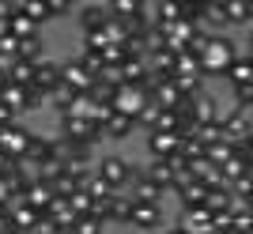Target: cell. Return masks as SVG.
<instances>
[{"label":"cell","mask_w":253,"mask_h":234,"mask_svg":"<svg viewBox=\"0 0 253 234\" xmlns=\"http://www.w3.org/2000/svg\"><path fill=\"white\" fill-rule=\"evenodd\" d=\"M238 45H234L231 34H211L208 45H204L201 53V68H204V79L208 76H219V79H227V72H231V64L238 61Z\"/></svg>","instance_id":"obj_1"},{"label":"cell","mask_w":253,"mask_h":234,"mask_svg":"<svg viewBox=\"0 0 253 234\" xmlns=\"http://www.w3.org/2000/svg\"><path fill=\"white\" fill-rule=\"evenodd\" d=\"M148 102H151V91H148V87L121 83V87L114 91V110H117V114H125V117H132V121L148 110Z\"/></svg>","instance_id":"obj_2"},{"label":"cell","mask_w":253,"mask_h":234,"mask_svg":"<svg viewBox=\"0 0 253 234\" xmlns=\"http://www.w3.org/2000/svg\"><path fill=\"white\" fill-rule=\"evenodd\" d=\"M61 136L64 140H76V144H91V148H95L98 140H102V128H98L95 121H87V117L61 114Z\"/></svg>","instance_id":"obj_3"},{"label":"cell","mask_w":253,"mask_h":234,"mask_svg":"<svg viewBox=\"0 0 253 234\" xmlns=\"http://www.w3.org/2000/svg\"><path fill=\"white\" fill-rule=\"evenodd\" d=\"M95 219H102V223H125L132 219V196H125V193H114V196H106V200L95 204Z\"/></svg>","instance_id":"obj_4"},{"label":"cell","mask_w":253,"mask_h":234,"mask_svg":"<svg viewBox=\"0 0 253 234\" xmlns=\"http://www.w3.org/2000/svg\"><path fill=\"white\" fill-rule=\"evenodd\" d=\"M61 79H64V87H72V91H80V95H87V91L98 83V76L91 72L80 57H76V61H72V57L61 61Z\"/></svg>","instance_id":"obj_5"},{"label":"cell","mask_w":253,"mask_h":234,"mask_svg":"<svg viewBox=\"0 0 253 234\" xmlns=\"http://www.w3.org/2000/svg\"><path fill=\"white\" fill-rule=\"evenodd\" d=\"M128 170H132V166H128L125 159H121V155H106L102 162H98V178L106 181V185H110V189L114 193H125V181H128Z\"/></svg>","instance_id":"obj_6"},{"label":"cell","mask_w":253,"mask_h":234,"mask_svg":"<svg viewBox=\"0 0 253 234\" xmlns=\"http://www.w3.org/2000/svg\"><path fill=\"white\" fill-rule=\"evenodd\" d=\"M128 227H136V231H144V234H155L159 227H163V204L132 200V219H128Z\"/></svg>","instance_id":"obj_7"},{"label":"cell","mask_w":253,"mask_h":234,"mask_svg":"<svg viewBox=\"0 0 253 234\" xmlns=\"http://www.w3.org/2000/svg\"><path fill=\"white\" fill-rule=\"evenodd\" d=\"M11 227L19 234H38V227H42V212H34L31 204H23L19 196H11Z\"/></svg>","instance_id":"obj_8"},{"label":"cell","mask_w":253,"mask_h":234,"mask_svg":"<svg viewBox=\"0 0 253 234\" xmlns=\"http://www.w3.org/2000/svg\"><path fill=\"white\" fill-rule=\"evenodd\" d=\"M31 136H34V132H27V128L15 121V125L0 128V151H8L11 159H23V155H27V144H31Z\"/></svg>","instance_id":"obj_9"},{"label":"cell","mask_w":253,"mask_h":234,"mask_svg":"<svg viewBox=\"0 0 253 234\" xmlns=\"http://www.w3.org/2000/svg\"><path fill=\"white\" fill-rule=\"evenodd\" d=\"M181 132H148V151L151 159H170V155H178L181 151Z\"/></svg>","instance_id":"obj_10"},{"label":"cell","mask_w":253,"mask_h":234,"mask_svg":"<svg viewBox=\"0 0 253 234\" xmlns=\"http://www.w3.org/2000/svg\"><path fill=\"white\" fill-rule=\"evenodd\" d=\"M181 227L189 234H215V215L208 208H181Z\"/></svg>","instance_id":"obj_11"},{"label":"cell","mask_w":253,"mask_h":234,"mask_svg":"<svg viewBox=\"0 0 253 234\" xmlns=\"http://www.w3.org/2000/svg\"><path fill=\"white\" fill-rule=\"evenodd\" d=\"M53 196H57V193H53V185H49V181H42V178L31 181V185L19 193V200H23V204H31L34 212H42V215H45V208L53 204Z\"/></svg>","instance_id":"obj_12"},{"label":"cell","mask_w":253,"mask_h":234,"mask_svg":"<svg viewBox=\"0 0 253 234\" xmlns=\"http://www.w3.org/2000/svg\"><path fill=\"white\" fill-rule=\"evenodd\" d=\"M174 193H178V200H181V208H201L204 200H208V185H201L197 178H181L178 185H174Z\"/></svg>","instance_id":"obj_13"},{"label":"cell","mask_w":253,"mask_h":234,"mask_svg":"<svg viewBox=\"0 0 253 234\" xmlns=\"http://www.w3.org/2000/svg\"><path fill=\"white\" fill-rule=\"evenodd\" d=\"M110 19H114V15H110V4H91V8L80 11V31L95 34V31H102Z\"/></svg>","instance_id":"obj_14"},{"label":"cell","mask_w":253,"mask_h":234,"mask_svg":"<svg viewBox=\"0 0 253 234\" xmlns=\"http://www.w3.org/2000/svg\"><path fill=\"white\" fill-rule=\"evenodd\" d=\"M0 102H4V106H11L15 114H19V110H31V106H42V102L34 98V91H31V87H15V83H8V87H4Z\"/></svg>","instance_id":"obj_15"},{"label":"cell","mask_w":253,"mask_h":234,"mask_svg":"<svg viewBox=\"0 0 253 234\" xmlns=\"http://www.w3.org/2000/svg\"><path fill=\"white\" fill-rule=\"evenodd\" d=\"M151 102H155L159 110H178L181 106V87L174 83V79H163L159 87H151Z\"/></svg>","instance_id":"obj_16"},{"label":"cell","mask_w":253,"mask_h":234,"mask_svg":"<svg viewBox=\"0 0 253 234\" xmlns=\"http://www.w3.org/2000/svg\"><path fill=\"white\" fill-rule=\"evenodd\" d=\"M144 174H148V178L155 181V185H159L163 193H170L174 185H178V174L170 170V162H167V159H151L148 166H144Z\"/></svg>","instance_id":"obj_17"},{"label":"cell","mask_w":253,"mask_h":234,"mask_svg":"<svg viewBox=\"0 0 253 234\" xmlns=\"http://www.w3.org/2000/svg\"><path fill=\"white\" fill-rule=\"evenodd\" d=\"M174 79H204V68H201V57L193 49H181L178 64H174Z\"/></svg>","instance_id":"obj_18"},{"label":"cell","mask_w":253,"mask_h":234,"mask_svg":"<svg viewBox=\"0 0 253 234\" xmlns=\"http://www.w3.org/2000/svg\"><path fill=\"white\" fill-rule=\"evenodd\" d=\"M132 128H136V121L114 110V114L106 117V125H102V136L106 140H125V136H132Z\"/></svg>","instance_id":"obj_19"},{"label":"cell","mask_w":253,"mask_h":234,"mask_svg":"<svg viewBox=\"0 0 253 234\" xmlns=\"http://www.w3.org/2000/svg\"><path fill=\"white\" fill-rule=\"evenodd\" d=\"M234 204H238V196L231 193V185H223V189H211V193H208L204 208H208L211 215H223V212H231Z\"/></svg>","instance_id":"obj_20"},{"label":"cell","mask_w":253,"mask_h":234,"mask_svg":"<svg viewBox=\"0 0 253 234\" xmlns=\"http://www.w3.org/2000/svg\"><path fill=\"white\" fill-rule=\"evenodd\" d=\"M34 68L31 61H23V57H15L11 61V68H8V83H15V87H34Z\"/></svg>","instance_id":"obj_21"},{"label":"cell","mask_w":253,"mask_h":234,"mask_svg":"<svg viewBox=\"0 0 253 234\" xmlns=\"http://www.w3.org/2000/svg\"><path fill=\"white\" fill-rule=\"evenodd\" d=\"M227 83H231V91H234V87H250V83H253V64H250V57H246V53L231 64V72H227Z\"/></svg>","instance_id":"obj_22"},{"label":"cell","mask_w":253,"mask_h":234,"mask_svg":"<svg viewBox=\"0 0 253 234\" xmlns=\"http://www.w3.org/2000/svg\"><path fill=\"white\" fill-rule=\"evenodd\" d=\"M193 117H197V125H211V121H219V106H215V98H211V95L193 98Z\"/></svg>","instance_id":"obj_23"},{"label":"cell","mask_w":253,"mask_h":234,"mask_svg":"<svg viewBox=\"0 0 253 234\" xmlns=\"http://www.w3.org/2000/svg\"><path fill=\"white\" fill-rule=\"evenodd\" d=\"M11 34H15V38H34V34H42V27H38V23H31L27 19V15H23L19 11V4H15V11H11Z\"/></svg>","instance_id":"obj_24"},{"label":"cell","mask_w":253,"mask_h":234,"mask_svg":"<svg viewBox=\"0 0 253 234\" xmlns=\"http://www.w3.org/2000/svg\"><path fill=\"white\" fill-rule=\"evenodd\" d=\"M27 162H34V166H42L45 159H53V151H49V140L45 136H31V144H27V155H23Z\"/></svg>","instance_id":"obj_25"},{"label":"cell","mask_w":253,"mask_h":234,"mask_svg":"<svg viewBox=\"0 0 253 234\" xmlns=\"http://www.w3.org/2000/svg\"><path fill=\"white\" fill-rule=\"evenodd\" d=\"M19 11L31 23H38V27H42L45 19H53V15H49V0H27V4H19Z\"/></svg>","instance_id":"obj_26"},{"label":"cell","mask_w":253,"mask_h":234,"mask_svg":"<svg viewBox=\"0 0 253 234\" xmlns=\"http://www.w3.org/2000/svg\"><path fill=\"white\" fill-rule=\"evenodd\" d=\"M234 155H238V144H227V140L215 144V148H208V162H211V166H219V170L234 159Z\"/></svg>","instance_id":"obj_27"},{"label":"cell","mask_w":253,"mask_h":234,"mask_svg":"<svg viewBox=\"0 0 253 234\" xmlns=\"http://www.w3.org/2000/svg\"><path fill=\"white\" fill-rule=\"evenodd\" d=\"M193 136L201 140L204 148H215V144H223V140H227V136H223V125H219V121H211V125H197V132H193Z\"/></svg>","instance_id":"obj_28"},{"label":"cell","mask_w":253,"mask_h":234,"mask_svg":"<svg viewBox=\"0 0 253 234\" xmlns=\"http://www.w3.org/2000/svg\"><path fill=\"white\" fill-rule=\"evenodd\" d=\"M223 15H227V27H231V23H250V27H253V19H250V0L223 4Z\"/></svg>","instance_id":"obj_29"},{"label":"cell","mask_w":253,"mask_h":234,"mask_svg":"<svg viewBox=\"0 0 253 234\" xmlns=\"http://www.w3.org/2000/svg\"><path fill=\"white\" fill-rule=\"evenodd\" d=\"M68 204H72V212L80 215V219H87V215H95V196H91L87 189L72 193V196H68Z\"/></svg>","instance_id":"obj_30"},{"label":"cell","mask_w":253,"mask_h":234,"mask_svg":"<svg viewBox=\"0 0 253 234\" xmlns=\"http://www.w3.org/2000/svg\"><path fill=\"white\" fill-rule=\"evenodd\" d=\"M102 219H95V215H87V219H80V223L72 227V234H102Z\"/></svg>","instance_id":"obj_31"},{"label":"cell","mask_w":253,"mask_h":234,"mask_svg":"<svg viewBox=\"0 0 253 234\" xmlns=\"http://www.w3.org/2000/svg\"><path fill=\"white\" fill-rule=\"evenodd\" d=\"M159 114H163V110H159L155 102H148V110H144V114L136 117V125H144V128H148V132H151V128L159 125Z\"/></svg>","instance_id":"obj_32"},{"label":"cell","mask_w":253,"mask_h":234,"mask_svg":"<svg viewBox=\"0 0 253 234\" xmlns=\"http://www.w3.org/2000/svg\"><path fill=\"white\" fill-rule=\"evenodd\" d=\"M11 162H15V159H11L8 151H0V178H4V174H8V170H11Z\"/></svg>","instance_id":"obj_33"},{"label":"cell","mask_w":253,"mask_h":234,"mask_svg":"<svg viewBox=\"0 0 253 234\" xmlns=\"http://www.w3.org/2000/svg\"><path fill=\"white\" fill-rule=\"evenodd\" d=\"M163 234H189V231H185V227L178 223V227H167V231H163Z\"/></svg>","instance_id":"obj_34"},{"label":"cell","mask_w":253,"mask_h":234,"mask_svg":"<svg viewBox=\"0 0 253 234\" xmlns=\"http://www.w3.org/2000/svg\"><path fill=\"white\" fill-rule=\"evenodd\" d=\"M4 87H8V72L0 68V95H4Z\"/></svg>","instance_id":"obj_35"},{"label":"cell","mask_w":253,"mask_h":234,"mask_svg":"<svg viewBox=\"0 0 253 234\" xmlns=\"http://www.w3.org/2000/svg\"><path fill=\"white\" fill-rule=\"evenodd\" d=\"M242 204H246V208H250V212H253V193H250V196H246V200H242Z\"/></svg>","instance_id":"obj_36"},{"label":"cell","mask_w":253,"mask_h":234,"mask_svg":"<svg viewBox=\"0 0 253 234\" xmlns=\"http://www.w3.org/2000/svg\"><path fill=\"white\" fill-rule=\"evenodd\" d=\"M219 234H242V231H234V227H227V231H219Z\"/></svg>","instance_id":"obj_37"},{"label":"cell","mask_w":253,"mask_h":234,"mask_svg":"<svg viewBox=\"0 0 253 234\" xmlns=\"http://www.w3.org/2000/svg\"><path fill=\"white\" fill-rule=\"evenodd\" d=\"M246 57H250V64H253V49H246Z\"/></svg>","instance_id":"obj_38"},{"label":"cell","mask_w":253,"mask_h":234,"mask_svg":"<svg viewBox=\"0 0 253 234\" xmlns=\"http://www.w3.org/2000/svg\"><path fill=\"white\" fill-rule=\"evenodd\" d=\"M250 170H253V155H250Z\"/></svg>","instance_id":"obj_39"},{"label":"cell","mask_w":253,"mask_h":234,"mask_svg":"<svg viewBox=\"0 0 253 234\" xmlns=\"http://www.w3.org/2000/svg\"><path fill=\"white\" fill-rule=\"evenodd\" d=\"M250 234H253V231H250Z\"/></svg>","instance_id":"obj_40"}]
</instances>
